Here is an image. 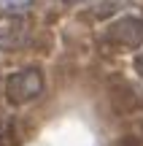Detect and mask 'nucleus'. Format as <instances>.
Masks as SVG:
<instances>
[{
  "label": "nucleus",
  "mask_w": 143,
  "mask_h": 146,
  "mask_svg": "<svg viewBox=\"0 0 143 146\" xmlns=\"http://www.w3.org/2000/svg\"><path fill=\"white\" fill-rule=\"evenodd\" d=\"M43 92V73L38 68H22L5 78V98L14 106H24Z\"/></svg>",
  "instance_id": "f257e3e1"
},
{
  "label": "nucleus",
  "mask_w": 143,
  "mask_h": 146,
  "mask_svg": "<svg viewBox=\"0 0 143 146\" xmlns=\"http://www.w3.org/2000/svg\"><path fill=\"white\" fill-rule=\"evenodd\" d=\"M108 38L113 43H119V46H124V49L143 46V19H138V16H122V19H116L108 27Z\"/></svg>",
  "instance_id": "f03ea898"
},
{
  "label": "nucleus",
  "mask_w": 143,
  "mask_h": 146,
  "mask_svg": "<svg viewBox=\"0 0 143 146\" xmlns=\"http://www.w3.org/2000/svg\"><path fill=\"white\" fill-rule=\"evenodd\" d=\"M27 41V25L24 22H11V25L0 27V49L11 52V49L24 46Z\"/></svg>",
  "instance_id": "7ed1b4c3"
},
{
  "label": "nucleus",
  "mask_w": 143,
  "mask_h": 146,
  "mask_svg": "<svg viewBox=\"0 0 143 146\" xmlns=\"http://www.w3.org/2000/svg\"><path fill=\"white\" fill-rule=\"evenodd\" d=\"M35 0H0V14L3 16H19L24 14Z\"/></svg>",
  "instance_id": "20e7f679"
},
{
  "label": "nucleus",
  "mask_w": 143,
  "mask_h": 146,
  "mask_svg": "<svg viewBox=\"0 0 143 146\" xmlns=\"http://www.w3.org/2000/svg\"><path fill=\"white\" fill-rule=\"evenodd\" d=\"M135 68H138V70L143 73V54H140V57H138V62H135Z\"/></svg>",
  "instance_id": "39448f33"
},
{
  "label": "nucleus",
  "mask_w": 143,
  "mask_h": 146,
  "mask_svg": "<svg viewBox=\"0 0 143 146\" xmlns=\"http://www.w3.org/2000/svg\"><path fill=\"white\" fill-rule=\"evenodd\" d=\"M65 3H84V0H65Z\"/></svg>",
  "instance_id": "423d86ee"
}]
</instances>
